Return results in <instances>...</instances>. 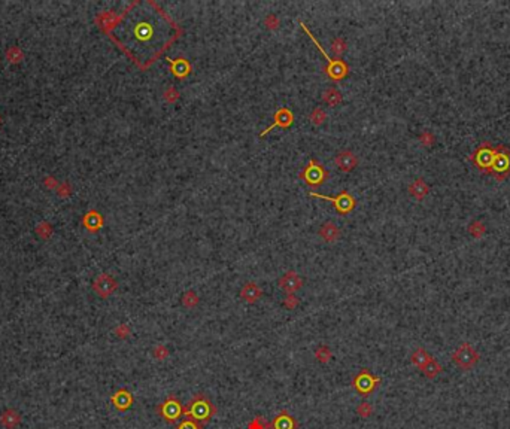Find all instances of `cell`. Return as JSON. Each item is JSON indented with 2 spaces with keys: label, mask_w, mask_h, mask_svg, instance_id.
<instances>
[{
  "label": "cell",
  "mask_w": 510,
  "mask_h": 429,
  "mask_svg": "<svg viewBox=\"0 0 510 429\" xmlns=\"http://www.w3.org/2000/svg\"><path fill=\"white\" fill-rule=\"evenodd\" d=\"M164 17L166 14L157 8L154 15L146 17V14H142L139 20L130 23V45L134 51L136 46L148 49L149 63H152L154 58L160 55L161 51L173 40V38H170V30L176 29V24L172 20L163 23L161 18Z\"/></svg>",
  "instance_id": "cell-1"
},
{
  "label": "cell",
  "mask_w": 510,
  "mask_h": 429,
  "mask_svg": "<svg viewBox=\"0 0 510 429\" xmlns=\"http://www.w3.org/2000/svg\"><path fill=\"white\" fill-rule=\"evenodd\" d=\"M471 161L479 170L492 175L497 181H504L510 175V152L504 146L491 148L489 143H483L476 149Z\"/></svg>",
  "instance_id": "cell-2"
},
{
  "label": "cell",
  "mask_w": 510,
  "mask_h": 429,
  "mask_svg": "<svg viewBox=\"0 0 510 429\" xmlns=\"http://www.w3.org/2000/svg\"><path fill=\"white\" fill-rule=\"evenodd\" d=\"M184 414L205 425L216 414V407L203 392H199L184 407Z\"/></svg>",
  "instance_id": "cell-3"
},
{
  "label": "cell",
  "mask_w": 510,
  "mask_h": 429,
  "mask_svg": "<svg viewBox=\"0 0 510 429\" xmlns=\"http://www.w3.org/2000/svg\"><path fill=\"white\" fill-rule=\"evenodd\" d=\"M157 413L163 417L166 423H176L184 416V405L178 396L169 395L160 405H157Z\"/></svg>",
  "instance_id": "cell-4"
},
{
  "label": "cell",
  "mask_w": 510,
  "mask_h": 429,
  "mask_svg": "<svg viewBox=\"0 0 510 429\" xmlns=\"http://www.w3.org/2000/svg\"><path fill=\"white\" fill-rule=\"evenodd\" d=\"M381 382H382L381 377L375 376L370 370L363 368V370L354 377L352 386H354V389H355L363 398H367V396H370V395L379 388Z\"/></svg>",
  "instance_id": "cell-5"
},
{
  "label": "cell",
  "mask_w": 510,
  "mask_h": 429,
  "mask_svg": "<svg viewBox=\"0 0 510 429\" xmlns=\"http://www.w3.org/2000/svg\"><path fill=\"white\" fill-rule=\"evenodd\" d=\"M479 359H480L479 353L473 349L470 343H463L452 355V361L461 370H471L479 362Z\"/></svg>",
  "instance_id": "cell-6"
},
{
  "label": "cell",
  "mask_w": 510,
  "mask_h": 429,
  "mask_svg": "<svg viewBox=\"0 0 510 429\" xmlns=\"http://www.w3.org/2000/svg\"><path fill=\"white\" fill-rule=\"evenodd\" d=\"M117 282L114 277H111L109 274H100L94 283H93V289L102 297V298H108L115 289H117Z\"/></svg>",
  "instance_id": "cell-7"
},
{
  "label": "cell",
  "mask_w": 510,
  "mask_h": 429,
  "mask_svg": "<svg viewBox=\"0 0 510 429\" xmlns=\"http://www.w3.org/2000/svg\"><path fill=\"white\" fill-rule=\"evenodd\" d=\"M325 176H327L325 170H324L319 164H316L315 161H310V162H309L307 168L304 170V173H303L304 181H306L307 184H310V185H319V184H322L324 179H325Z\"/></svg>",
  "instance_id": "cell-8"
},
{
  "label": "cell",
  "mask_w": 510,
  "mask_h": 429,
  "mask_svg": "<svg viewBox=\"0 0 510 429\" xmlns=\"http://www.w3.org/2000/svg\"><path fill=\"white\" fill-rule=\"evenodd\" d=\"M111 402L118 411H127L133 405V395L127 389H118L111 396Z\"/></svg>",
  "instance_id": "cell-9"
},
{
  "label": "cell",
  "mask_w": 510,
  "mask_h": 429,
  "mask_svg": "<svg viewBox=\"0 0 510 429\" xmlns=\"http://www.w3.org/2000/svg\"><path fill=\"white\" fill-rule=\"evenodd\" d=\"M279 286L287 292V294H294L303 286V280L296 272H288L279 279Z\"/></svg>",
  "instance_id": "cell-10"
},
{
  "label": "cell",
  "mask_w": 510,
  "mask_h": 429,
  "mask_svg": "<svg viewBox=\"0 0 510 429\" xmlns=\"http://www.w3.org/2000/svg\"><path fill=\"white\" fill-rule=\"evenodd\" d=\"M270 429H298V422L287 410H282L272 420Z\"/></svg>",
  "instance_id": "cell-11"
},
{
  "label": "cell",
  "mask_w": 510,
  "mask_h": 429,
  "mask_svg": "<svg viewBox=\"0 0 510 429\" xmlns=\"http://www.w3.org/2000/svg\"><path fill=\"white\" fill-rule=\"evenodd\" d=\"M312 195H316V197H321V198H325V200H328V201H334V204H336V207H337V210L340 212V213H348L349 210H352V207H354V198L346 193V191H343L342 194H340L337 198H331V197H322V195H318V194H312Z\"/></svg>",
  "instance_id": "cell-12"
},
{
  "label": "cell",
  "mask_w": 510,
  "mask_h": 429,
  "mask_svg": "<svg viewBox=\"0 0 510 429\" xmlns=\"http://www.w3.org/2000/svg\"><path fill=\"white\" fill-rule=\"evenodd\" d=\"M261 295H263L261 288H260L257 283H254V282L246 283V285L242 288V291H240V298H242L243 301L249 303V304L257 303V301L261 298Z\"/></svg>",
  "instance_id": "cell-13"
},
{
  "label": "cell",
  "mask_w": 510,
  "mask_h": 429,
  "mask_svg": "<svg viewBox=\"0 0 510 429\" xmlns=\"http://www.w3.org/2000/svg\"><path fill=\"white\" fill-rule=\"evenodd\" d=\"M334 162L342 171H351L357 165V156L352 152H349V151H343V152H340V154L336 155Z\"/></svg>",
  "instance_id": "cell-14"
},
{
  "label": "cell",
  "mask_w": 510,
  "mask_h": 429,
  "mask_svg": "<svg viewBox=\"0 0 510 429\" xmlns=\"http://www.w3.org/2000/svg\"><path fill=\"white\" fill-rule=\"evenodd\" d=\"M407 191H409V194H410L413 198H416V200L421 201V200H424L425 197L428 195L430 187L427 185V182H425L422 178H418V179H415V181L409 185Z\"/></svg>",
  "instance_id": "cell-15"
},
{
  "label": "cell",
  "mask_w": 510,
  "mask_h": 429,
  "mask_svg": "<svg viewBox=\"0 0 510 429\" xmlns=\"http://www.w3.org/2000/svg\"><path fill=\"white\" fill-rule=\"evenodd\" d=\"M0 423L6 429H17L21 423V414L14 408H8L0 414Z\"/></svg>",
  "instance_id": "cell-16"
},
{
  "label": "cell",
  "mask_w": 510,
  "mask_h": 429,
  "mask_svg": "<svg viewBox=\"0 0 510 429\" xmlns=\"http://www.w3.org/2000/svg\"><path fill=\"white\" fill-rule=\"evenodd\" d=\"M275 122L269 127V128H266L263 133H261V136H264L266 133H269L272 128H275V127H288V125H291L293 124V114L288 111V109H279L278 112H276V115H275Z\"/></svg>",
  "instance_id": "cell-17"
},
{
  "label": "cell",
  "mask_w": 510,
  "mask_h": 429,
  "mask_svg": "<svg viewBox=\"0 0 510 429\" xmlns=\"http://www.w3.org/2000/svg\"><path fill=\"white\" fill-rule=\"evenodd\" d=\"M319 235L325 241H334L340 237V231L333 222H325V224H322V227L319 230Z\"/></svg>",
  "instance_id": "cell-18"
},
{
  "label": "cell",
  "mask_w": 510,
  "mask_h": 429,
  "mask_svg": "<svg viewBox=\"0 0 510 429\" xmlns=\"http://www.w3.org/2000/svg\"><path fill=\"white\" fill-rule=\"evenodd\" d=\"M433 356L428 353V352H425L422 348H418L413 353H412V364L415 365V367H418L419 370H422L425 365H427L428 362H430V359H431Z\"/></svg>",
  "instance_id": "cell-19"
},
{
  "label": "cell",
  "mask_w": 510,
  "mask_h": 429,
  "mask_svg": "<svg viewBox=\"0 0 510 429\" xmlns=\"http://www.w3.org/2000/svg\"><path fill=\"white\" fill-rule=\"evenodd\" d=\"M421 371H422V374H424L425 377H427V379H431V380H433V379H436V377L442 373V365H440L434 358H431L430 362H428L427 365H425Z\"/></svg>",
  "instance_id": "cell-20"
},
{
  "label": "cell",
  "mask_w": 510,
  "mask_h": 429,
  "mask_svg": "<svg viewBox=\"0 0 510 429\" xmlns=\"http://www.w3.org/2000/svg\"><path fill=\"white\" fill-rule=\"evenodd\" d=\"M467 231L468 234L473 237V238H482L485 234H486V225L485 222L476 219V221H471L467 227Z\"/></svg>",
  "instance_id": "cell-21"
},
{
  "label": "cell",
  "mask_w": 510,
  "mask_h": 429,
  "mask_svg": "<svg viewBox=\"0 0 510 429\" xmlns=\"http://www.w3.org/2000/svg\"><path fill=\"white\" fill-rule=\"evenodd\" d=\"M315 358L319 364H327L331 361L333 358V353H331V349L328 346H319L316 351H315Z\"/></svg>",
  "instance_id": "cell-22"
},
{
  "label": "cell",
  "mask_w": 510,
  "mask_h": 429,
  "mask_svg": "<svg viewBox=\"0 0 510 429\" xmlns=\"http://www.w3.org/2000/svg\"><path fill=\"white\" fill-rule=\"evenodd\" d=\"M324 102L330 106H336L339 105L340 102H342V94H340L337 90L334 88H330L324 93Z\"/></svg>",
  "instance_id": "cell-23"
},
{
  "label": "cell",
  "mask_w": 510,
  "mask_h": 429,
  "mask_svg": "<svg viewBox=\"0 0 510 429\" xmlns=\"http://www.w3.org/2000/svg\"><path fill=\"white\" fill-rule=\"evenodd\" d=\"M246 429H270V423L263 416H255L246 426Z\"/></svg>",
  "instance_id": "cell-24"
},
{
  "label": "cell",
  "mask_w": 510,
  "mask_h": 429,
  "mask_svg": "<svg viewBox=\"0 0 510 429\" xmlns=\"http://www.w3.org/2000/svg\"><path fill=\"white\" fill-rule=\"evenodd\" d=\"M172 69H173L175 75H178V76H184V75H187V73H188V70H190V66H188V63H187L185 60L179 58V60L173 61V64H172Z\"/></svg>",
  "instance_id": "cell-25"
},
{
  "label": "cell",
  "mask_w": 510,
  "mask_h": 429,
  "mask_svg": "<svg viewBox=\"0 0 510 429\" xmlns=\"http://www.w3.org/2000/svg\"><path fill=\"white\" fill-rule=\"evenodd\" d=\"M182 304H184L185 307H188V309H194V307L199 304V297H197V294L193 292V291L185 292V294L182 295Z\"/></svg>",
  "instance_id": "cell-26"
},
{
  "label": "cell",
  "mask_w": 510,
  "mask_h": 429,
  "mask_svg": "<svg viewBox=\"0 0 510 429\" xmlns=\"http://www.w3.org/2000/svg\"><path fill=\"white\" fill-rule=\"evenodd\" d=\"M203 428H205L203 423H200V422H197V420H194V419L187 417V419H184L175 429H203Z\"/></svg>",
  "instance_id": "cell-27"
},
{
  "label": "cell",
  "mask_w": 510,
  "mask_h": 429,
  "mask_svg": "<svg viewBox=\"0 0 510 429\" xmlns=\"http://www.w3.org/2000/svg\"><path fill=\"white\" fill-rule=\"evenodd\" d=\"M372 413H373V407H372V404H369L367 401H363V402H360V404H358V407H357V414H358L360 417H363V419H369V417L372 416Z\"/></svg>",
  "instance_id": "cell-28"
},
{
  "label": "cell",
  "mask_w": 510,
  "mask_h": 429,
  "mask_svg": "<svg viewBox=\"0 0 510 429\" xmlns=\"http://www.w3.org/2000/svg\"><path fill=\"white\" fill-rule=\"evenodd\" d=\"M419 142H421L422 146L430 148V146H433V145L436 143V137H434V134H433L431 131H424V133L419 136Z\"/></svg>",
  "instance_id": "cell-29"
},
{
  "label": "cell",
  "mask_w": 510,
  "mask_h": 429,
  "mask_svg": "<svg viewBox=\"0 0 510 429\" xmlns=\"http://www.w3.org/2000/svg\"><path fill=\"white\" fill-rule=\"evenodd\" d=\"M152 356H154L157 361H164V359L169 356V351H167L166 346L157 345V346L154 348V351H152Z\"/></svg>",
  "instance_id": "cell-30"
},
{
  "label": "cell",
  "mask_w": 510,
  "mask_h": 429,
  "mask_svg": "<svg viewBox=\"0 0 510 429\" xmlns=\"http://www.w3.org/2000/svg\"><path fill=\"white\" fill-rule=\"evenodd\" d=\"M324 119H325V114H324V111L319 109V108H316V109L312 112V115H310V121H312V124H315V125L322 124Z\"/></svg>",
  "instance_id": "cell-31"
},
{
  "label": "cell",
  "mask_w": 510,
  "mask_h": 429,
  "mask_svg": "<svg viewBox=\"0 0 510 429\" xmlns=\"http://www.w3.org/2000/svg\"><path fill=\"white\" fill-rule=\"evenodd\" d=\"M345 48H346V45H345L343 39H336V40L333 42V51H334L337 55L342 54V52L345 51Z\"/></svg>",
  "instance_id": "cell-32"
},
{
  "label": "cell",
  "mask_w": 510,
  "mask_h": 429,
  "mask_svg": "<svg viewBox=\"0 0 510 429\" xmlns=\"http://www.w3.org/2000/svg\"><path fill=\"white\" fill-rule=\"evenodd\" d=\"M297 304H298V300H297L293 294H288V297H287L284 306H285L287 309H290V310H294V309L297 307Z\"/></svg>",
  "instance_id": "cell-33"
},
{
  "label": "cell",
  "mask_w": 510,
  "mask_h": 429,
  "mask_svg": "<svg viewBox=\"0 0 510 429\" xmlns=\"http://www.w3.org/2000/svg\"><path fill=\"white\" fill-rule=\"evenodd\" d=\"M115 334H117V337H120V338H126V337H128V334H130V328H128L127 325H120V326L115 329Z\"/></svg>",
  "instance_id": "cell-34"
},
{
  "label": "cell",
  "mask_w": 510,
  "mask_h": 429,
  "mask_svg": "<svg viewBox=\"0 0 510 429\" xmlns=\"http://www.w3.org/2000/svg\"><path fill=\"white\" fill-rule=\"evenodd\" d=\"M166 99L169 100V102H175L176 99H178V93H176V90L175 88H169L167 91H166Z\"/></svg>",
  "instance_id": "cell-35"
}]
</instances>
